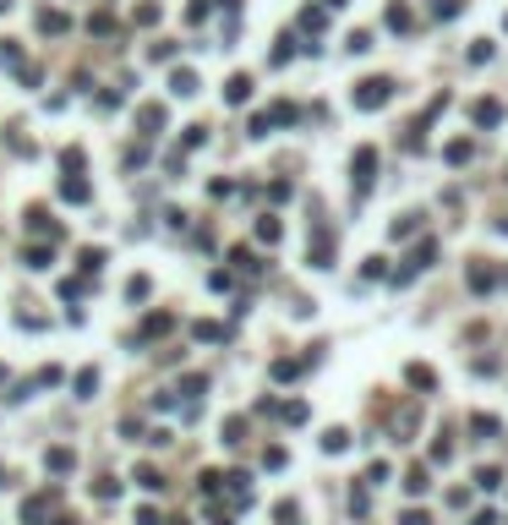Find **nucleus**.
<instances>
[{
  "label": "nucleus",
  "mask_w": 508,
  "mask_h": 525,
  "mask_svg": "<svg viewBox=\"0 0 508 525\" xmlns=\"http://www.w3.org/2000/svg\"><path fill=\"white\" fill-rule=\"evenodd\" d=\"M93 389H99V372H93V367L77 372V399H93Z\"/></svg>",
  "instance_id": "nucleus-23"
},
{
  "label": "nucleus",
  "mask_w": 508,
  "mask_h": 525,
  "mask_svg": "<svg viewBox=\"0 0 508 525\" xmlns=\"http://www.w3.org/2000/svg\"><path fill=\"white\" fill-rule=\"evenodd\" d=\"M224 99H230V105H246V99H252V77H246V71H235V77L224 83Z\"/></svg>",
  "instance_id": "nucleus-7"
},
{
  "label": "nucleus",
  "mask_w": 508,
  "mask_h": 525,
  "mask_svg": "<svg viewBox=\"0 0 508 525\" xmlns=\"http://www.w3.org/2000/svg\"><path fill=\"white\" fill-rule=\"evenodd\" d=\"M44 465H49V471H71V449H49Z\"/></svg>",
  "instance_id": "nucleus-24"
},
{
  "label": "nucleus",
  "mask_w": 508,
  "mask_h": 525,
  "mask_svg": "<svg viewBox=\"0 0 508 525\" xmlns=\"http://www.w3.org/2000/svg\"><path fill=\"white\" fill-rule=\"evenodd\" d=\"M137 487H148V492H159V487H164V476L153 471V465H137Z\"/></svg>",
  "instance_id": "nucleus-20"
},
{
  "label": "nucleus",
  "mask_w": 508,
  "mask_h": 525,
  "mask_svg": "<svg viewBox=\"0 0 508 525\" xmlns=\"http://www.w3.org/2000/svg\"><path fill=\"white\" fill-rule=\"evenodd\" d=\"M279 235H285V225H279L273 213H263V219H257V241H268V247H273Z\"/></svg>",
  "instance_id": "nucleus-15"
},
{
  "label": "nucleus",
  "mask_w": 508,
  "mask_h": 525,
  "mask_svg": "<svg viewBox=\"0 0 508 525\" xmlns=\"http://www.w3.org/2000/svg\"><path fill=\"white\" fill-rule=\"evenodd\" d=\"M126 295H131V301H143V295H148V279H143V273H131V285H126Z\"/></svg>",
  "instance_id": "nucleus-33"
},
{
  "label": "nucleus",
  "mask_w": 508,
  "mask_h": 525,
  "mask_svg": "<svg viewBox=\"0 0 508 525\" xmlns=\"http://www.w3.org/2000/svg\"><path fill=\"white\" fill-rule=\"evenodd\" d=\"M39 28L44 33H66V11H39Z\"/></svg>",
  "instance_id": "nucleus-22"
},
{
  "label": "nucleus",
  "mask_w": 508,
  "mask_h": 525,
  "mask_svg": "<svg viewBox=\"0 0 508 525\" xmlns=\"http://www.w3.org/2000/svg\"><path fill=\"white\" fill-rule=\"evenodd\" d=\"M475 487H481V492H497V487H503V471H497V465H481V471H475Z\"/></svg>",
  "instance_id": "nucleus-16"
},
{
  "label": "nucleus",
  "mask_w": 508,
  "mask_h": 525,
  "mask_svg": "<svg viewBox=\"0 0 508 525\" xmlns=\"http://www.w3.org/2000/svg\"><path fill=\"white\" fill-rule=\"evenodd\" d=\"M388 28H394V33H410V28H415L410 6H388Z\"/></svg>",
  "instance_id": "nucleus-13"
},
{
  "label": "nucleus",
  "mask_w": 508,
  "mask_h": 525,
  "mask_svg": "<svg viewBox=\"0 0 508 525\" xmlns=\"http://www.w3.org/2000/svg\"><path fill=\"white\" fill-rule=\"evenodd\" d=\"M49 263H55V257L44 252V247H28V269H49Z\"/></svg>",
  "instance_id": "nucleus-32"
},
{
  "label": "nucleus",
  "mask_w": 508,
  "mask_h": 525,
  "mask_svg": "<svg viewBox=\"0 0 508 525\" xmlns=\"http://www.w3.org/2000/svg\"><path fill=\"white\" fill-rule=\"evenodd\" d=\"M377 482H388V460H372V465H366V487H377Z\"/></svg>",
  "instance_id": "nucleus-28"
},
{
  "label": "nucleus",
  "mask_w": 508,
  "mask_h": 525,
  "mask_svg": "<svg viewBox=\"0 0 508 525\" xmlns=\"http://www.w3.org/2000/svg\"><path fill=\"white\" fill-rule=\"evenodd\" d=\"M323 449H328V454H345V449H350V432H345V427L323 432Z\"/></svg>",
  "instance_id": "nucleus-19"
},
{
  "label": "nucleus",
  "mask_w": 508,
  "mask_h": 525,
  "mask_svg": "<svg viewBox=\"0 0 508 525\" xmlns=\"http://www.w3.org/2000/svg\"><path fill=\"white\" fill-rule=\"evenodd\" d=\"M372 49V33H350V55H366Z\"/></svg>",
  "instance_id": "nucleus-34"
},
{
  "label": "nucleus",
  "mask_w": 508,
  "mask_h": 525,
  "mask_svg": "<svg viewBox=\"0 0 508 525\" xmlns=\"http://www.w3.org/2000/svg\"><path fill=\"white\" fill-rule=\"evenodd\" d=\"M405 378L415 383V389H437V372H432V367H421V361H410V367H405Z\"/></svg>",
  "instance_id": "nucleus-11"
},
{
  "label": "nucleus",
  "mask_w": 508,
  "mask_h": 525,
  "mask_svg": "<svg viewBox=\"0 0 508 525\" xmlns=\"http://www.w3.org/2000/svg\"><path fill=\"white\" fill-rule=\"evenodd\" d=\"M470 153H475V148H470L465 137H454V143L443 148V159H448V165H470Z\"/></svg>",
  "instance_id": "nucleus-14"
},
{
  "label": "nucleus",
  "mask_w": 508,
  "mask_h": 525,
  "mask_svg": "<svg viewBox=\"0 0 508 525\" xmlns=\"http://www.w3.org/2000/svg\"><path fill=\"white\" fill-rule=\"evenodd\" d=\"M230 263H235V269H246V273L263 269V263H257V252H246V247H235V252H230Z\"/></svg>",
  "instance_id": "nucleus-21"
},
{
  "label": "nucleus",
  "mask_w": 508,
  "mask_h": 525,
  "mask_svg": "<svg viewBox=\"0 0 508 525\" xmlns=\"http://www.w3.org/2000/svg\"><path fill=\"white\" fill-rule=\"evenodd\" d=\"M427 487H432V471L427 465H410L405 471V492H427Z\"/></svg>",
  "instance_id": "nucleus-12"
},
{
  "label": "nucleus",
  "mask_w": 508,
  "mask_h": 525,
  "mask_svg": "<svg viewBox=\"0 0 508 525\" xmlns=\"http://www.w3.org/2000/svg\"><path fill=\"white\" fill-rule=\"evenodd\" d=\"M350 175H355V197H366V191H372V181H377V148H372V143L355 148V159H350Z\"/></svg>",
  "instance_id": "nucleus-1"
},
{
  "label": "nucleus",
  "mask_w": 508,
  "mask_h": 525,
  "mask_svg": "<svg viewBox=\"0 0 508 525\" xmlns=\"http://www.w3.org/2000/svg\"><path fill=\"white\" fill-rule=\"evenodd\" d=\"M241 432H246V421H241V416L224 421V443H241Z\"/></svg>",
  "instance_id": "nucleus-31"
},
{
  "label": "nucleus",
  "mask_w": 508,
  "mask_h": 525,
  "mask_svg": "<svg viewBox=\"0 0 508 525\" xmlns=\"http://www.w3.org/2000/svg\"><path fill=\"white\" fill-rule=\"evenodd\" d=\"M470 121H475V126H497V121H503V105H497V99H475V105H470Z\"/></svg>",
  "instance_id": "nucleus-6"
},
{
  "label": "nucleus",
  "mask_w": 508,
  "mask_h": 525,
  "mask_svg": "<svg viewBox=\"0 0 508 525\" xmlns=\"http://www.w3.org/2000/svg\"><path fill=\"white\" fill-rule=\"evenodd\" d=\"M279 416H285L290 427H301V421H306V405H301V399H290V405H285V411H279Z\"/></svg>",
  "instance_id": "nucleus-29"
},
{
  "label": "nucleus",
  "mask_w": 508,
  "mask_h": 525,
  "mask_svg": "<svg viewBox=\"0 0 508 525\" xmlns=\"http://www.w3.org/2000/svg\"><path fill=\"white\" fill-rule=\"evenodd\" d=\"M470 525H497V509H475V514H470Z\"/></svg>",
  "instance_id": "nucleus-38"
},
{
  "label": "nucleus",
  "mask_w": 508,
  "mask_h": 525,
  "mask_svg": "<svg viewBox=\"0 0 508 525\" xmlns=\"http://www.w3.org/2000/svg\"><path fill=\"white\" fill-rule=\"evenodd\" d=\"M137 121H143V131L153 137V131L164 126V110H159V105H143V110H137Z\"/></svg>",
  "instance_id": "nucleus-18"
},
{
  "label": "nucleus",
  "mask_w": 508,
  "mask_h": 525,
  "mask_svg": "<svg viewBox=\"0 0 508 525\" xmlns=\"http://www.w3.org/2000/svg\"><path fill=\"white\" fill-rule=\"evenodd\" d=\"M503 28H508V17H503Z\"/></svg>",
  "instance_id": "nucleus-39"
},
{
  "label": "nucleus",
  "mask_w": 508,
  "mask_h": 525,
  "mask_svg": "<svg viewBox=\"0 0 508 525\" xmlns=\"http://www.w3.org/2000/svg\"><path fill=\"white\" fill-rule=\"evenodd\" d=\"M191 334H197V339H208V345H219V339H224V323H197Z\"/></svg>",
  "instance_id": "nucleus-26"
},
{
  "label": "nucleus",
  "mask_w": 508,
  "mask_h": 525,
  "mask_svg": "<svg viewBox=\"0 0 508 525\" xmlns=\"http://www.w3.org/2000/svg\"><path fill=\"white\" fill-rule=\"evenodd\" d=\"M66 203H88V197H93V191H88V181H66Z\"/></svg>",
  "instance_id": "nucleus-25"
},
{
  "label": "nucleus",
  "mask_w": 508,
  "mask_h": 525,
  "mask_svg": "<svg viewBox=\"0 0 508 525\" xmlns=\"http://www.w3.org/2000/svg\"><path fill=\"white\" fill-rule=\"evenodd\" d=\"M394 235H415V213H399V219H394Z\"/></svg>",
  "instance_id": "nucleus-35"
},
{
  "label": "nucleus",
  "mask_w": 508,
  "mask_h": 525,
  "mask_svg": "<svg viewBox=\"0 0 508 525\" xmlns=\"http://www.w3.org/2000/svg\"><path fill=\"white\" fill-rule=\"evenodd\" d=\"M170 93L191 99V93H197V71H170Z\"/></svg>",
  "instance_id": "nucleus-10"
},
{
  "label": "nucleus",
  "mask_w": 508,
  "mask_h": 525,
  "mask_svg": "<svg viewBox=\"0 0 508 525\" xmlns=\"http://www.w3.org/2000/svg\"><path fill=\"white\" fill-rule=\"evenodd\" d=\"M503 279H508V273H503V269H492V263H470V269H465V285H470V290H475V295L497 290Z\"/></svg>",
  "instance_id": "nucleus-4"
},
{
  "label": "nucleus",
  "mask_w": 508,
  "mask_h": 525,
  "mask_svg": "<svg viewBox=\"0 0 508 525\" xmlns=\"http://www.w3.org/2000/svg\"><path fill=\"white\" fill-rule=\"evenodd\" d=\"M432 257H437V241H432V235H427V241H415V252L405 257V269L394 273V285H410L421 269H432Z\"/></svg>",
  "instance_id": "nucleus-3"
},
{
  "label": "nucleus",
  "mask_w": 508,
  "mask_h": 525,
  "mask_svg": "<svg viewBox=\"0 0 508 525\" xmlns=\"http://www.w3.org/2000/svg\"><path fill=\"white\" fill-rule=\"evenodd\" d=\"M268 372H273V383H290V378H301V372H306V361H290V356H279L273 367H268Z\"/></svg>",
  "instance_id": "nucleus-8"
},
{
  "label": "nucleus",
  "mask_w": 508,
  "mask_h": 525,
  "mask_svg": "<svg viewBox=\"0 0 508 525\" xmlns=\"http://www.w3.org/2000/svg\"><path fill=\"white\" fill-rule=\"evenodd\" d=\"M399 525H432V520H427V509H405V514H399Z\"/></svg>",
  "instance_id": "nucleus-36"
},
{
  "label": "nucleus",
  "mask_w": 508,
  "mask_h": 525,
  "mask_svg": "<svg viewBox=\"0 0 508 525\" xmlns=\"http://www.w3.org/2000/svg\"><path fill=\"white\" fill-rule=\"evenodd\" d=\"M99 263H104L99 247H82V273H99Z\"/></svg>",
  "instance_id": "nucleus-27"
},
{
  "label": "nucleus",
  "mask_w": 508,
  "mask_h": 525,
  "mask_svg": "<svg viewBox=\"0 0 508 525\" xmlns=\"http://www.w3.org/2000/svg\"><path fill=\"white\" fill-rule=\"evenodd\" d=\"M170 329H175V317H170V312H153V317L143 323V339H153V334H170Z\"/></svg>",
  "instance_id": "nucleus-17"
},
{
  "label": "nucleus",
  "mask_w": 508,
  "mask_h": 525,
  "mask_svg": "<svg viewBox=\"0 0 508 525\" xmlns=\"http://www.w3.org/2000/svg\"><path fill=\"white\" fill-rule=\"evenodd\" d=\"M470 432H475V438H497L503 427H497V416H487V411H475V416H470Z\"/></svg>",
  "instance_id": "nucleus-9"
},
{
  "label": "nucleus",
  "mask_w": 508,
  "mask_h": 525,
  "mask_svg": "<svg viewBox=\"0 0 508 525\" xmlns=\"http://www.w3.org/2000/svg\"><path fill=\"white\" fill-rule=\"evenodd\" d=\"M208 143V126H186V148H203Z\"/></svg>",
  "instance_id": "nucleus-37"
},
{
  "label": "nucleus",
  "mask_w": 508,
  "mask_h": 525,
  "mask_svg": "<svg viewBox=\"0 0 508 525\" xmlns=\"http://www.w3.org/2000/svg\"><path fill=\"white\" fill-rule=\"evenodd\" d=\"M470 61L487 66V61H492V44H487V39H475V44H470Z\"/></svg>",
  "instance_id": "nucleus-30"
},
{
  "label": "nucleus",
  "mask_w": 508,
  "mask_h": 525,
  "mask_svg": "<svg viewBox=\"0 0 508 525\" xmlns=\"http://www.w3.org/2000/svg\"><path fill=\"white\" fill-rule=\"evenodd\" d=\"M306 263H312V269H333V235H328V225H317V230H312Z\"/></svg>",
  "instance_id": "nucleus-5"
},
{
  "label": "nucleus",
  "mask_w": 508,
  "mask_h": 525,
  "mask_svg": "<svg viewBox=\"0 0 508 525\" xmlns=\"http://www.w3.org/2000/svg\"><path fill=\"white\" fill-rule=\"evenodd\" d=\"M388 99H394V83H388V77H366V83H355V110H383Z\"/></svg>",
  "instance_id": "nucleus-2"
}]
</instances>
